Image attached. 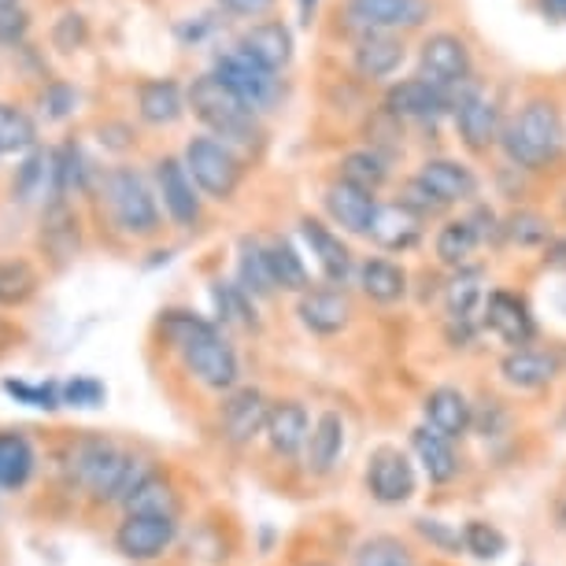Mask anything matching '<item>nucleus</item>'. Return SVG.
I'll return each mask as SVG.
<instances>
[{
	"instance_id": "f257e3e1",
	"label": "nucleus",
	"mask_w": 566,
	"mask_h": 566,
	"mask_svg": "<svg viewBox=\"0 0 566 566\" xmlns=\"http://www.w3.org/2000/svg\"><path fill=\"white\" fill-rule=\"evenodd\" d=\"M159 334L170 348L178 352L186 370L193 374L205 389L211 392H230L241 381V359L219 323L211 318L186 312V307H170L159 315Z\"/></svg>"
},
{
	"instance_id": "f03ea898",
	"label": "nucleus",
	"mask_w": 566,
	"mask_h": 566,
	"mask_svg": "<svg viewBox=\"0 0 566 566\" xmlns=\"http://www.w3.org/2000/svg\"><path fill=\"white\" fill-rule=\"evenodd\" d=\"M566 126L552 101H530L507 126H500V148L522 170H544L563 156Z\"/></svg>"
},
{
	"instance_id": "7ed1b4c3",
	"label": "nucleus",
	"mask_w": 566,
	"mask_h": 566,
	"mask_svg": "<svg viewBox=\"0 0 566 566\" xmlns=\"http://www.w3.org/2000/svg\"><path fill=\"white\" fill-rule=\"evenodd\" d=\"M186 101H189V108H193L197 119L211 130V137L222 142L227 148H249L255 137H260L255 112L244 108V104L233 97L216 74H200V78L189 85Z\"/></svg>"
},
{
	"instance_id": "20e7f679",
	"label": "nucleus",
	"mask_w": 566,
	"mask_h": 566,
	"mask_svg": "<svg viewBox=\"0 0 566 566\" xmlns=\"http://www.w3.org/2000/svg\"><path fill=\"white\" fill-rule=\"evenodd\" d=\"M134 467V452H126L104 437H85L71 452V474L97 504H119L126 474Z\"/></svg>"
},
{
	"instance_id": "39448f33",
	"label": "nucleus",
	"mask_w": 566,
	"mask_h": 566,
	"mask_svg": "<svg viewBox=\"0 0 566 566\" xmlns=\"http://www.w3.org/2000/svg\"><path fill=\"white\" fill-rule=\"evenodd\" d=\"M104 205L126 238H153L159 230L156 193L134 167H115L104 175Z\"/></svg>"
},
{
	"instance_id": "423d86ee",
	"label": "nucleus",
	"mask_w": 566,
	"mask_h": 566,
	"mask_svg": "<svg viewBox=\"0 0 566 566\" xmlns=\"http://www.w3.org/2000/svg\"><path fill=\"white\" fill-rule=\"evenodd\" d=\"M181 167H186V175L193 178V186L200 189L205 197L211 200H230L238 193L241 186V159L233 148H227L222 142H216L211 134L205 137H193V142L186 145V153H181Z\"/></svg>"
},
{
	"instance_id": "0eeeda50",
	"label": "nucleus",
	"mask_w": 566,
	"mask_h": 566,
	"mask_svg": "<svg viewBox=\"0 0 566 566\" xmlns=\"http://www.w3.org/2000/svg\"><path fill=\"white\" fill-rule=\"evenodd\" d=\"M211 74L255 115L271 112L274 104L282 101V78H277V71L263 67V63H255L252 56H244L241 49H230V52H222V56H216V71Z\"/></svg>"
},
{
	"instance_id": "6e6552de",
	"label": "nucleus",
	"mask_w": 566,
	"mask_h": 566,
	"mask_svg": "<svg viewBox=\"0 0 566 566\" xmlns=\"http://www.w3.org/2000/svg\"><path fill=\"white\" fill-rule=\"evenodd\" d=\"M419 78L433 90L459 101V90L470 82V49L455 34H430L419 52Z\"/></svg>"
},
{
	"instance_id": "1a4fd4ad",
	"label": "nucleus",
	"mask_w": 566,
	"mask_h": 566,
	"mask_svg": "<svg viewBox=\"0 0 566 566\" xmlns=\"http://www.w3.org/2000/svg\"><path fill=\"white\" fill-rule=\"evenodd\" d=\"M178 541V518L175 515H123L115 530V552L130 563H153L170 544Z\"/></svg>"
},
{
	"instance_id": "9d476101",
	"label": "nucleus",
	"mask_w": 566,
	"mask_h": 566,
	"mask_svg": "<svg viewBox=\"0 0 566 566\" xmlns=\"http://www.w3.org/2000/svg\"><path fill=\"white\" fill-rule=\"evenodd\" d=\"M367 493L386 507H400L415 496V463L400 448H378L367 463Z\"/></svg>"
},
{
	"instance_id": "9b49d317",
	"label": "nucleus",
	"mask_w": 566,
	"mask_h": 566,
	"mask_svg": "<svg viewBox=\"0 0 566 566\" xmlns=\"http://www.w3.org/2000/svg\"><path fill=\"white\" fill-rule=\"evenodd\" d=\"M482 326L493 337L504 340L507 348H530V340L537 337V323H533V312L522 296L507 293V290H493L485 293L482 301Z\"/></svg>"
},
{
	"instance_id": "f8f14e48",
	"label": "nucleus",
	"mask_w": 566,
	"mask_h": 566,
	"mask_svg": "<svg viewBox=\"0 0 566 566\" xmlns=\"http://www.w3.org/2000/svg\"><path fill=\"white\" fill-rule=\"evenodd\" d=\"M266 415H271V400H266L260 389H252V386L230 389V397L222 400V411H219L222 437H227L233 448L252 444L255 437H263Z\"/></svg>"
},
{
	"instance_id": "ddd939ff",
	"label": "nucleus",
	"mask_w": 566,
	"mask_h": 566,
	"mask_svg": "<svg viewBox=\"0 0 566 566\" xmlns=\"http://www.w3.org/2000/svg\"><path fill=\"white\" fill-rule=\"evenodd\" d=\"M348 15L367 34L415 30L430 19V0H348Z\"/></svg>"
},
{
	"instance_id": "4468645a",
	"label": "nucleus",
	"mask_w": 566,
	"mask_h": 566,
	"mask_svg": "<svg viewBox=\"0 0 566 566\" xmlns=\"http://www.w3.org/2000/svg\"><path fill=\"white\" fill-rule=\"evenodd\" d=\"M455 108V101L448 93L433 90L422 78H403L397 85H389L386 93V112L392 119H408V123H437L441 115Z\"/></svg>"
},
{
	"instance_id": "2eb2a0df",
	"label": "nucleus",
	"mask_w": 566,
	"mask_h": 566,
	"mask_svg": "<svg viewBox=\"0 0 566 566\" xmlns=\"http://www.w3.org/2000/svg\"><path fill=\"white\" fill-rule=\"evenodd\" d=\"M452 115H455V130L470 153H489V148L500 142V108L485 93L463 90Z\"/></svg>"
},
{
	"instance_id": "dca6fc26",
	"label": "nucleus",
	"mask_w": 566,
	"mask_h": 566,
	"mask_svg": "<svg viewBox=\"0 0 566 566\" xmlns=\"http://www.w3.org/2000/svg\"><path fill=\"white\" fill-rule=\"evenodd\" d=\"M156 186H159V197H164V211L170 216V222L181 230H193L200 222V197H197L193 178H189L186 167H181V159H175V156L159 159Z\"/></svg>"
},
{
	"instance_id": "f3484780",
	"label": "nucleus",
	"mask_w": 566,
	"mask_h": 566,
	"mask_svg": "<svg viewBox=\"0 0 566 566\" xmlns=\"http://www.w3.org/2000/svg\"><path fill=\"white\" fill-rule=\"evenodd\" d=\"M296 318L307 334L337 337L352 323V301L345 290H304L296 301Z\"/></svg>"
},
{
	"instance_id": "a211bd4d",
	"label": "nucleus",
	"mask_w": 566,
	"mask_h": 566,
	"mask_svg": "<svg viewBox=\"0 0 566 566\" xmlns=\"http://www.w3.org/2000/svg\"><path fill=\"white\" fill-rule=\"evenodd\" d=\"M307 433H312V415H307L304 403H296V400L271 403V415H266L263 437H266V444H271L274 455H282V459L304 455Z\"/></svg>"
},
{
	"instance_id": "6ab92c4d",
	"label": "nucleus",
	"mask_w": 566,
	"mask_h": 566,
	"mask_svg": "<svg viewBox=\"0 0 566 566\" xmlns=\"http://www.w3.org/2000/svg\"><path fill=\"white\" fill-rule=\"evenodd\" d=\"M470 415H474V403L455 386H437L426 392V400H422L426 430L441 433L444 441H459V437L470 433Z\"/></svg>"
},
{
	"instance_id": "aec40b11",
	"label": "nucleus",
	"mask_w": 566,
	"mask_h": 566,
	"mask_svg": "<svg viewBox=\"0 0 566 566\" xmlns=\"http://www.w3.org/2000/svg\"><path fill=\"white\" fill-rule=\"evenodd\" d=\"M326 205V216L337 222L345 233H356V238H367L370 233V222H374V211H378V200L367 189H356L348 181H334L323 197Z\"/></svg>"
},
{
	"instance_id": "412c9836",
	"label": "nucleus",
	"mask_w": 566,
	"mask_h": 566,
	"mask_svg": "<svg viewBox=\"0 0 566 566\" xmlns=\"http://www.w3.org/2000/svg\"><path fill=\"white\" fill-rule=\"evenodd\" d=\"M415 178H419L422 186L430 189V193L441 200L444 208L463 205V200L478 197L474 170H470L467 164H459V159H426Z\"/></svg>"
},
{
	"instance_id": "4be33fe9",
	"label": "nucleus",
	"mask_w": 566,
	"mask_h": 566,
	"mask_svg": "<svg viewBox=\"0 0 566 566\" xmlns=\"http://www.w3.org/2000/svg\"><path fill=\"white\" fill-rule=\"evenodd\" d=\"M301 233H304L307 249H312L318 271H323L326 282L329 285H345L348 274H352V252H348V244L340 241V233H334L326 222H318V219H304Z\"/></svg>"
},
{
	"instance_id": "5701e85b",
	"label": "nucleus",
	"mask_w": 566,
	"mask_h": 566,
	"mask_svg": "<svg viewBox=\"0 0 566 566\" xmlns=\"http://www.w3.org/2000/svg\"><path fill=\"white\" fill-rule=\"evenodd\" d=\"M555 356L541 348H507V356L500 359V378L518 392H537L555 381Z\"/></svg>"
},
{
	"instance_id": "b1692460",
	"label": "nucleus",
	"mask_w": 566,
	"mask_h": 566,
	"mask_svg": "<svg viewBox=\"0 0 566 566\" xmlns=\"http://www.w3.org/2000/svg\"><path fill=\"white\" fill-rule=\"evenodd\" d=\"M367 238H374V244L386 252H408L422 238V219L403 208L400 200L397 205H378Z\"/></svg>"
},
{
	"instance_id": "393cba45",
	"label": "nucleus",
	"mask_w": 566,
	"mask_h": 566,
	"mask_svg": "<svg viewBox=\"0 0 566 566\" xmlns=\"http://www.w3.org/2000/svg\"><path fill=\"white\" fill-rule=\"evenodd\" d=\"M340 452H345V419H340V411H323L312 422V433H307V470L318 478L329 474L340 463Z\"/></svg>"
},
{
	"instance_id": "a878e982",
	"label": "nucleus",
	"mask_w": 566,
	"mask_h": 566,
	"mask_svg": "<svg viewBox=\"0 0 566 566\" xmlns=\"http://www.w3.org/2000/svg\"><path fill=\"white\" fill-rule=\"evenodd\" d=\"M411 455L422 467V474L430 478V485H448L459 478V455L452 441H444L441 433L426 430V426L411 430Z\"/></svg>"
},
{
	"instance_id": "bb28decb",
	"label": "nucleus",
	"mask_w": 566,
	"mask_h": 566,
	"mask_svg": "<svg viewBox=\"0 0 566 566\" xmlns=\"http://www.w3.org/2000/svg\"><path fill=\"white\" fill-rule=\"evenodd\" d=\"M238 49L255 63H263V67L282 71L293 60V34L285 23H255L241 34Z\"/></svg>"
},
{
	"instance_id": "cd10ccee",
	"label": "nucleus",
	"mask_w": 566,
	"mask_h": 566,
	"mask_svg": "<svg viewBox=\"0 0 566 566\" xmlns=\"http://www.w3.org/2000/svg\"><path fill=\"white\" fill-rule=\"evenodd\" d=\"M137 115L153 126H170L186 115V93L175 78H153L137 85Z\"/></svg>"
},
{
	"instance_id": "c85d7f7f",
	"label": "nucleus",
	"mask_w": 566,
	"mask_h": 566,
	"mask_svg": "<svg viewBox=\"0 0 566 566\" xmlns=\"http://www.w3.org/2000/svg\"><path fill=\"white\" fill-rule=\"evenodd\" d=\"M482 301H485V285H482V271H474V266L455 271L452 282L444 285V312L452 318V326L459 329H470L478 323Z\"/></svg>"
},
{
	"instance_id": "c756f323",
	"label": "nucleus",
	"mask_w": 566,
	"mask_h": 566,
	"mask_svg": "<svg viewBox=\"0 0 566 566\" xmlns=\"http://www.w3.org/2000/svg\"><path fill=\"white\" fill-rule=\"evenodd\" d=\"M78 216L67 200H52L45 208V222H41V249H45L56 263L74 260L78 252Z\"/></svg>"
},
{
	"instance_id": "7c9ffc66",
	"label": "nucleus",
	"mask_w": 566,
	"mask_h": 566,
	"mask_svg": "<svg viewBox=\"0 0 566 566\" xmlns=\"http://www.w3.org/2000/svg\"><path fill=\"white\" fill-rule=\"evenodd\" d=\"M359 290L370 296L374 304H400L408 296V271L392 260H363L359 263Z\"/></svg>"
},
{
	"instance_id": "2f4dec72",
	"label": "nucleus",
	"mask_w": 566,
	"mask_h": 566,
	"mask_svg": "<svg viewBox=\"0 0 566 566\" xmlns=\"http://www.w3.org/2000/svg\"><path fill=\"white\" fill-rule=\"evenodd\" d=\"M38 470V452L23 433L4 430L0 433V489L4 493H19Z\"/></svg>"
},
{
	"instance_id": "473e14b6",
	"label": "nucleus",
	"mask_w": 566,
	"mask_h": 566,
	"mask_svg": "<svg viewBox=\"0 0 566 566\" xmlns=\"http://www.w3.org/2000/svg\"><path fill=\"white\" fill-rule=\"evenodd\" d=\"M263 249H266V263H271L274 290H285V293H304V290H312V274H307L304 255L296 252V244H293V241L274 238V241H266Z\"/></svg>"
},
{
	"instance_id": "72a5a7b5",
	"label": "nucleus",
	"mask_w": 566,
	"mask_h": 566,
	"mask_svg": "<svg viewBox=\"0 0 566 566\" xmlns=\"http://www.w3.org/2000/svg\"><path fill=\"white\" fill-rule=\"evenodd\" d=\"M15 197L19 200H56V159L52 153L30 148V156L23 159V167L15 170Z\"/></svg>"
},
{
	"instance_id": "f704fd0d",
	"label": "nucleus",
	"mask_w": 566,
	"mask_h": 566,
	"mask_svg": "<svg viewBox=\"0 0 566 566\" xmlns=\"http://www.w3.org/2000/svg\"><path fill=\"white\" fill-rule=\"evenodd\" d=\"M238 285L252 301H266L274 296V277H271V263H266V249L263 241L255 238H244L238 244Z\"/></svg>"
},
{
	"instance_id": "c9c22d12",
	"label": "nucleus",
	"mask_w": 566,
	"mask_h": 566,
	"mask_svg": "<svg viewBox=\"0 0 566 566\" xmlns=\"http://www.w3.org/2000/svg\"><path fill=\"white\" fill-rule=\"evenodd\" d=\"M403 45L389 34H367L356 45V71L363 78H389L392 71H400Z\"/></svg>"
},
{
	"instance_id": "e433bc0d",
	"label": "nucleus",
	"mask_w": 566,
	"mask_h": 566,
	"mask_svg": "<svg viewBox=\"0 0 566 566\" xmlns=\"http://www.w3.org/2000/svg\"><path fill=\"white\" fill-rule=\"evenodd\" d=\"M119 507L126 515H175L178 518V493H175V485L167 482L164 470H156V474L145 478Z\"/></svg>"
},
{
	"instance_id": "4c0bfd02",
	"label": "nucleus",
	"mask_w": 566,
	"mask_h": 566,
	"mask_svg": "<svg viewBox=\"0 0 566 566\" xmlns=\"http://www.w3.org/2000/svg\"><path fill=\"white\" fill-rule=\"evenodd\" d=\"M211 304H216V312H219V329H227V326L255 329L260 326V318H255V301L238 282H211Z\"/></svg>"
},
{
	"instance_id": "58836bf2",
	"label": "nucleus",
	"mask_w": 566,
	"mask_h": 566,
	"mask_svg": "<svg viewBox=\"0 0 566 566\" xmlns=\"http://www.w3.org/2000/svg\"><path fill=\"white\" fill-rule=\"evenodd\" d=\"M386 178H389V159L381 156L378 148H356V153H348L340 159V181H348V186H356V189L374 193Z\"/></svg>"
},
{
	"instance_id": "ea45409f",
	"label": "nucleus",
	"mask_w": 566,
	"mask_h": 566,
	"mask_svg": "<svg viewBox=\"0 0 566 566\" xmlns=\"http://www.w3.org/2000/svg\"><path fill=\"white\" fill-rule=\"evenodd\" d=\"M478 233L470 227V219H452L444 222L441 233H437V260L444 266H455V271H463L470 263V255L478 252Z\"/></svg>"
},
{
	"instance_id": "a19ab883",
	"label": "nucleus",
	"mask_w": 566,
	"mask_h": 566,
	"mask_svg": "<svg viewBox=\"0 0 566 566\" xmlns=\"http://www.w3.org/2000/svg\"><path fill=\"white\" fill-rule=\"evenodd\" d=\"M41 277L27 260H0V307H23L38 296Z\"/></svg>"
},
{
	"instance_id": "79ce46f5",
	"label": "nucleus",
	"mask_w": 566,
	"mask_h": 566,
	"mask_svg": "<svg viewBox=\"0 0 566 566\" xmlns=\"http://www.w3.org/2000/svg\"><path fill=\"white\" fill-rule=\"evenodd\" d=\"M38 145V126L34 119L15 108V104L0 101V156H23Z\"/></svg>"
},
{
	"instance_id": "37998d69",
	"label": "nucleus",
	"mask_w": 566,
	"mask_h": 566,
	"mask_svg": "<svg viewBox=\"0 0 566 566\" xmlns=\"http://www.w3.org/2000/svg\"><path fill=\"white\" fill-rule=\"evenodd\" d=\"M352 566H415L411 548L400 537H389V533H378V537H367L352 555Z\"/></svg>"
},
{
	"instance_id": "c03bdc74",
	"label": "nucleus",
	"mask_w": 566,
	"mask_h": 566,
	"mask_svg": "<svg viewBox=\"0 0 566 566\" xmlns=\"http://www.w3.org/2000/svg\"><path fill=\"white\" fill-rule=\"evenodd\" d=\"M459 537H463V552H470L474 559H482V563H493V559H500V555L507 552V537L493 526V522H485V518L463 522Z\"/></svg>"
},
{
	"instance_id": "a18cd8bd",
	"label": "nucleus",
	"mask_w": 566,
	"mask_h": 566,
	"mask_svg": "<svg viewBox=\"0 0 566 566\" xmlns=\"http://www.w3.org/2000/svg\"><path fill=\"white\" fill-rule=\"evenodd\" d=\"M500 233H507V238L515 241L518 249H537V244L552 241L548 219L537 216V211H515V216H511L504 227H500Z\"/></svg>"
},
{
	"instance_id": "49530a36",
	"label": "nucleus",
	"mask_w": 566,
	"mask_h": 566,
	"mask_svg": "<svg viewBox=\"0 0 566 566\" xmlns=\"http://www.w3.org/2000/svg\"><path fill=\"white\" fill-rule=\"evenodd\" d=\"M4 392L15 397L19 403L27 408H38V411H56L60 408V386H45V381H4Z\"/></svg>"
},
{
	"instance_id": "de8ad7c7",
	"label": "nucleus",
	"mask_w": 566,
	"mask_h": 566,
	"mask_svg": "<svg viewBox=\"0 0 566 566\" xmlns=\"http://www.w3.org/2000/svg\"><path fill=\"white\" fill-rule=\"evenodd\" d=\"M104 397H108V389L93 374H74L67 386H60V400L71 403V408H101Z\"/></svg>"
},
{
	"instance_id": "09e8293b",
	"label": "nucleus",
	"mask_w": 566,
	"mask_h": 566,
	"mask_svg": "<svg viewBox=\"0 0 566 566\" xmlns=\"http://www.w3.org/2000/svg\"><path fill=\"white\" fill-rule=\"evenodd\" d=\"M415 533H419L426 544H433L437 552L463 555V537H459V530L448 526L441 518H415Z\"/></svg>"
},
{
	"instance_id": "8fccbe9b",
	"label": "nucleus",
	"mask_w": 566,
	"mask_h": 566,
	"mask_svg": "<svg viewBox=\"0 0 566 566\" xmlns=\"http://www.w3.org/2000/svg\"><path fill=\"white\" fill-rule=\"evenodd\" d=\"M400 205L408 208V211H415V216H419L422 222L430 219V216H441V211H444L441 200H437V197L430 193V189L422 186L419 178H408V181H403V189H400Z\"/></svg>"
},
{
	"instance_id": "3c124183",
	"label": "nucleus",
	"mask_w": 566,
	"mask_h": 566,
	"mask_svg": "<svg viewBox=\"0 0 566 566\" xmlns=\"http://www.w3.org/2000/svg\"><path fill=\"white\" fill-rule=\"evenodd\" d=\"M74 104H78V93H74L67 82H49L45 93H41V112H45V119L52 123L67 119L74 112Z\"/></svg>"
},
{
	"instance_id": "603ef678",
	"label": "nucleus",
	"mask_w": 566,
	"mask_h": 566,
	"mask_svg": "<svg viewBox=\"0 0 566 566\" xmlns=\"http://www.w3.org/2000/svg\"><path fill=\"white\" fill-rule=\"evenodd\" d=\"M27 34H30V15L23 12V8L19 4L0 8V45L15 49V45H23Z\"/></svg>"
},
{
	"instance_id": "864d4df0",
	"label": "nucleus",
	"mask_w": 566,
	"mask_h": 566,
	"mask_svg": "<svg viewBox=\"0 0 566 566\" xmlns=\"http://www.w3.org/2000/svg\"><path fill=\"white\" fill-rule=\"evenodd\" d=\"M52 41H56V49H63V52L78 49L82 41H85V19H82V15H74V12H67L56 27H52Z\"/></svg>"
},
{
	"instance_id": "5fc2aeb1",
	"label": "nucleus",
	"mask_w": 566,
	"mask_h": 566,
	"mask_svg": "<svg viewBox=\"0 0 566 566\" xmlns=\"http://www.w3.org/2000/svg\"><path fill=\"white\" fill-rule=\"evenodd\" d=\"M271 4H274V0H219L222 12H230V15H244V19H255V15L271 12Z\"/></svg>"
},
{
	"instance_id": "6e6d98bb",
	"label": "nucleus",
	"mask_w": 566,
	"mask_h": 566,
	"mask_svg": "<svg viewBox=\"0 0 566 566\" xmlns=\"http://www.w3.org/2000/svg\"><path fill=\"white\" fill-rule=\"evenodd\" d=\"M544 260H548L552 266H566V238L548 241V252H544Z\"/></svg>"
},
{
	"instance_id": "4d7b16f0",
	"label": "nucleus",
	"mask_w": 566,
	"mask_h": 566,
	"mask_svg": "<svg viewBox=\"0 0 566 566\" xmlns=\"http://www.w3.org/2000/svg\"><path fill=\"white\" fill-rule=\"evenodd\" d=\"M315 8H318V0H301V23L304 27L315 23Z\"/></svg>"
},
{
	"instance_id": "13d9d810",
	"label": "nucleus",
	"mask_w": 566,
	"mask_h": 566,
	"mask_svg": "<svg viewBox=\"0 0 566 566\" xmlns=\"http://www.w3.org/2000/svg\"><path fill=\"white\" fill-rule=\"evenodd\" d=\"M544 8H548L555 19H566V0H544Z\"/></svg>"
},
{
	"instance_id": "bf43d9fd",
	"label": "nucleus",
	"mask_w": 566,
	"mask_h": 566,
	"mask_svg": "<svg viewBox=\"0 0 566 566\" xmlns=\"http://www.w3.org/2000/svg\"><path fill=\"white\" fill-rule=\"evenodd\" d=\"M8 4H19V0H0V8H8Z\"/></svg>"
},
{
	"instance_id": "052dcab7",
	"label": "nucleus",
	"mask_w": 566,
	"mask_h": 566,
	"mask_svg": "<svg viewBox=\"0 0 566 566\" xmlns=\"http://www.w3.org/2000/svg\"><path fill=\"white\" fill-rule=\"evenodd\" d=\"M304 566H329V563H304Z\"/></svg>"
}]
</instances>
